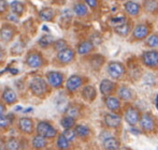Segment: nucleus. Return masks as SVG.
Segmentation results:
<instances>
[{
    "label": "nucleus",
    "instance_id": "423d86ee",
    "mask_svg": "<svg viewBox=\"0 0 158 150\" xmlns=\"http://www.w3.org/2000/svg\"><path fill=\"white\" fill-rule=\"evenodd\" d=\"M37 132L39 135L44 136L45 138H54L57 134L56 129L48 121H40L37 125Z\"/></svg>",
    "mask_w": 158,
    "mask_h": 150
},
{
    "label": "nucleus",
    "instance_id": "a211bd4d",
    "mask_svg": "<svg viewBox=\"0 0 158 150\" xmlns=\"http://www.w3.org/2000/svg\"><path fill=\"white\" fill-rule=\"evenodd\" d=\"M19 129L26 134H30L33 131V121L30 118L24 117L19 121Z\"/></svg>",
    "mask_w": 158,
    "mask_h": 150
},
{
    "label": "nucleus",
    "instance_id": "6e6552de",
    "mask_svg": "<svg viewBox=\"0 0 158 150\" xmlns=\"http://www.w3.org/2000/svg\"><path fill=\"white\" fill-rule=\"evenodd\" d=\"M30 90L35 96H42L46 92V83L41 77H35L30 83Z\"/></svg>",
    "mask_w": 158,
    "mask_h": 150
},
{
    "label": "nucleus",
    "instance_id": "3c124183",
    "mask_svg": "<svg viewBox=\"0 0 158 150\" xmlns=\"http://www.w3.org/2000/svg\"><path fill=\"white\" fill-rule=\"evenodd\" d=\"M46 150H53V149H46Z\"/></svg>",
    "mask_w": 158,
    "mask_h": 150
},
{
    "label": "nucleus",
    "instance_id": "bb28decb",
    "mask_svg": "<svg viewBox=\"0 0 158 150\" xmlns=\"http://www.w3.org/2000/svg\"><path fill=\"white\" fill-rule=\"evenodd\" d=\"M114 31L118 34L119 37H127L131 31V26H130V23L127 22V23L123 24L121 26H117V27L113 28Z\"/></svg>",
    "mask_w": 158,
    "mask_h": 150
},
{
    "label": "nucleus",
    "instance_id": "dca6fc26",
    "mask_svg": "<svg viewBox=\"0 0 158 150\" xmlns=\"http://www.w3.org/2000/svg\"><path fill=\"white\" fill-rule=\"evenodd\" d=\"M83 85V78L80 75H71L66 83V88L68 91L74 92Z\"/></svg>",
    "mask_w": 158,
    "mask_h": 150
},
{
    "label": "nucleus",
    "instance_id": "1a4fd4ad",
    "mask_svg": "<svg viewBox=\"0 0 158 150\" xmlns=\"http://www.w3.org/2000/svg\"><path fill=\"white\" fill-rule=\"evenodd\" d=\"M46 79L50 86L54 88H60L64 84V75L60 72L51 71L46 73Z\"/></svg>",
    "mask_w": 158,
    "mask_h": 150
},
{
    "label": "nucleus",
    "instance_id": "f8f14e48",
    "mask_svg": "<svg viewBox=\"0 0 158 150\" xmlns=\"http://www.w3.org/2000/svg\"><path fill=\"white\" fill-rule=\"evenodd\" d=\"M75 58V52L72 48H64V49L58 52L57 54V59H58L59 62L64 63V65H68V63L72 62Z\"/></svg>",
    "mask_w": 158,
    "mask_h": 150
},
{
    "label": "nucleus",
    "instance_id": "603ef678",
    "mask_svg": "<svg viewBox=\"0 0 158 150\" xmlns=\"http://www.w3.org/2000/svg\"><path fill=\"white\" fill-rule=\"evenodd\" d=\"M61 1H64V0H61Z\"/></svg>",
    "mask_w": 158,
    "mask_h": 150
},
{
    "label": "nucleus",
    "instance_id": "c756f323",
    "mask_svg": "<svg viewBox=\"0 0 158 150\" xmlns=\"http://www.w3.org/2000/svg\"><path fill=\"white\" fill-rule=\"evenodd\" d=\"M60 124L63 125L64 129H72L73 127H75V118L67 115V116H64L61 118Z\"/></svg>",
    "mask_w": 158,
    "mask_h": 150
},
{
    "label": "nucleus",
    "instance_id": "4be33fe9",
    "mask_svg": "<svg viewBox=\"0 0 158 150\" xmlns=\"http://www.w3.org/2000/svg\"><path fill=\"white\" fill-rule=\"evenodd\" d=\"M142 8L145 12L155 14L158 12V0H144Z\"/></svg>",
    "mask_w": 158,
    "mask_h": 150
},
{
    "label": "nucleus",
    "instance_id": "c9c22d12",
    "mask_svg": "<svg viewBox=\"0 0 158 150\" xmlns=\"http://www.w3.org/2000/svg\"><path fill=\"white\" fill-rule=\"evenodd\" d=\"M63 135L64 136V137L67 138V140H69V142H73V140H75V138L77 137V132H75L74 129H66L64 131Z\"/></svg>",
    "mask_w": 158,
    "mask_h": 150
},
{
    "label": "nucleus",
    "instance_id": "de8ad7c7",
    "mask_svg": "<svg viewBox=\"0 0 158 150\" xmlns=\"http://www.w3.org/2000/svg\"><path fill=\"white\" fill-rule=\"evenodd\" d=\"M155 102H156V107L158 109V94H157V97H156V100H155Z\"/></svg>",
    "mask_w": 158,
    "mask_h": 150
},
{
    "label": "nucleus",
    "instance_id": "58836bf2",
    "mask_svg": "<svg viewBox=\"0 0 158 150\" xmlns=\"http://www.w3.org/2000/svg\"><path fill=\"white\" fill-rule=\"evenodd\" d=\"M10 119L8 116H3V115H0V129H6L10 124Z\"/></svg>",
    "mask_w": 158,
    "mask_h": 150
},
{
    "label": "nucleus",
    "instance_id": "f3484780",
    "mask_svg": "<svg viewBox=\"0 0 158 150\" xmlns=\"http://www.w3.org/2000/svg\"><path fill=\"white\" fill-rule=\"evenodd\" d=\"M95 48V44L92 41H83L77 45V53L79 55H88L89 53H92Z\"/></svg>",
    "mask_w": 158,
    "mask_h": 150
},
{
    "label": "nucleus",
    "instance_id": "5701e85b",
    "mask_svg": "<svg viewBox=\"0 0 158 150\" xmlns=\"http://www.w3.org/2000/svg\"><path fill=\"white\" fill-rule=\"evenodd\" d=\"M73 12L75 13V15L80 17L86 16L88 13V9L86 3H83V2H77V3L73 6Z\"/></svg>",
    "mask_w": 158,
    "mask_h": 150
},
{
    "label": "nucleus",
    "instance_id": "a18cd8bd",
    "mask_svg": "<svg viewBox=\"0 0 158 150\" xmlns=\"http://www.w3.org/2000/svg\"><path fill=\"white\" fill-rule=\"evenodd\" d=\"M118 150H131V149L129 148V147H121Z\"/></svg>",
    "mask_w": 158,
    "mask_h": 150
},
{
    "label": "nucleus",
    "instance_id": "4468645a",
    "mask_svg": "<svg viewBox=\"0 0 158 150\" xmlns=\"http://www.w3.org/2000/svg\"><path fill=\"white\" fill-rule=\"evenodd\" d=\"M142 6L138 2L132 1V0H127L124 3V11L129 16H138L141 12Z\"/></svg>",
    "mask_w": 158,
    "mask_h": 150
},
{
    "label": "nucleus",
    "instance_id": "72a5a7b5",
    "mask_svg": "<svg viewBox=\"0 0 158 150\" xmlns=\"http://www.w3.org/2000/svg\"><path fill=\"white\" fill-rule=\"evenodd\" d=\"M51 44H54V39H53L52 36L50 34H44V36L41 37V39L39 40V45L41 47H48Z\"/></svg>",
    "mask_w": 158,
    "mask_h": 150
},
{
    "label": "nucleus",
    "instance_id": "ea45409f",
    "mask_svg": "<svg viewBox=\"0 0 158 150\" xmlns=\"http://www.w3.org/2000/svg\"><path fill=\"white\" fill-rule=\"evenodd\" d=\"M86 3V6H88V8L90 9H96L98 6V4H99V0H84Z\"/></svg>",
    "mask_w": 158,
    "mask_h": 150
},
{
    "label": "nucleus",
    "instance_id": "a878e982",
    "mask_svg": "<svg viewBox=\"0 0 158 150\" xmlns=\"http://www.w3.org/2000/svg\"><path fill=\"white\" fill-rule=\"evenodd\" d=\"M74 130L77 132V137H81V138H87L88 136L90 135V130L87 125H84V124H77L74 127Z\"/></svg>",
    "mask_w": 158,
    "mask_h": 150
},
{
    "label": "nucleus",
    "instance_id": "393cba45",
    "mask_svg": "<svg viewBox=\"0 0 158 150\" xmlns=\"http://www.w3.org/2000/svg\"><path fill=\"white\" fill-rule=\"evenodd\" d=\"M13 36H14V30L13 28H11L10 26H3L0 30V37L3 41L9 42L12 40Z\"/></svg>",
    "mask_w": 158,
    "mask_h": 150
},
{
    "label": "nucleus",
    "instance_id": "412c9836",
    "mask_svg": "<svg viewBox=\"0 0 158 150\" xmlns=\"http://www.w3.org/2000/svg\"><path fill=\"white\" fill-rule=\"evenodd\" d=\"M96 94H97L96 93V89L94 86H92V85L85 86V87L83 88V90H82V97H83L86 101H88V102H92V101L95 100Z\"/></svg>",
    "mask_w": 158,
    "mask_h": 150
},
{
    "label": "nucleus",
    "instance_id": "2f4dec72",
    "mask_svg": "<svg viewBox=\"0 0 158 150\" xmlns=\"http://www.w3.org/2000/svg\"><path fill=\"white\" fill-rule=\"evenodd\" d=\"M56 144H57V147H58L60 150H68L69 148H70V142L64 137L63 134L58 136Z\"/></svg>",
    "mask_w": 158,
    "mask_h": 150
},
{
    "label": "nucleus",
    "instance_id": "49530a36",
    "mask_svg": "<svg viewBox=\"0 0 158 150\" xmlns=\"http://www.w3.org/2000/svg\"><path fill=\"white\" fill-rule=\"evenodd\" d=\"M31 111H32V109H25V111H24V112H29Z\"/></svg>",
    "mask_w": 158,
    "mask_h": 150
},
{
    "label": "nucleus",
    "instance_id": "f03ea898",
    "mask_svg": "<svg viewBox=\"0 0 158 150\" xmlns=\"http://www.w3.org/2000/svg\"><path fill=\"white\" fill-rule=\"evenodd\" d=\"M106 71L110 77L115 81H119L126 75V68L119 61H110L106 67Z\"/></svg>",
    "mask_w": 158,
    "mask_h": 150
},
{
    "label": "nucleus",
    "instance_id": "f704fd0d",
    "mask_svg": "<svg viewBox=\"0 0 158 150\" xmlns=\"http://www.w3.org/2000/svg\"><path fill=\"white\" fill-rule=\"evenodd\" d=\"M6 149L8 150H19V143L16 138L14 137H11L6 140Z\"/></svg>",
    "mask_w": 158,
    "mask_h": 150
},
{
    "label": "nucleus",
    "instance_id": "4c0bfd02",
    "mask_svg": "<svg viewBox=\"0 0 158 150\" xmlns=\"http://www.w3.org/2000/svg\"><path fill=\"white\" fill-rule=\"evenodd\" d=\"M53 45H54V49L57 50V52H60V50L68 47V46H67V41H64V40H58V41L55 42Z\"/></svg>",
    "mask_w": 158,
    "mask_h": 150
},
{
    "label": "nucleus",
    "instance_id": "9d476101",
    "mask_svg": "<svg viewBox=\"0 0 158 150\" xmlns=\"http://www.w3.org/2000/svg\"><path fill=\"white\" fill-rule=\"evenodd\" d=\"M104 104H106V109L112 112H117L118 111H121V109H122L121 99L115 96L104 97Z\"/></svg>",
    "mask_w": 158,
    "mask_h": 150
},
{
    "label": "nucleus",
    "instance_id": "e433bc0d",
    "mask_svg": "<svg viewBox=\"0 0 158 150\" xmlns=\"http://www.w3.org/2000/svg\"><path fill=\"white\" fill-rule=\"evenodd\" d=\"M66 112L68 116L73 117V118H77V117H79V115H80V109H77V106H74V105H71V106H69L68 109H66Z\"/></svg>",
    "mask_w": 158,
    "mask_h": 150
},
{
    "label": "nucleus",
    "instance_id": "7ed1b4c3",
    "mask_svg": "<svg viewBox=\"0 0 158 150\" xmlns=\"http://www.w3.org/2000/svg\"><path fill=\"white\" fill-rule=\"evenodd\" d=\"M124 119L130 127H135L140 122L141 119V114L139 109H135L132 105H127L124 109Z\"/></svg>",
    "mask_w": 158,
    "mask_h": 150
},
{
    "label": "nucleus",
    "instance_id": "09e8293b",
    "mask_svg": "<svg viewBox=\"0 0 158 150\" xmlns=\"http://www.w3.org/2000/svg\"><path fill=\"white\" fill-rule=\"evenodd\" d=\"M1 58H2V52H1V49H0V60H1Z\"/></svg>",
    "mask_w": 158,
    "mask_h": 150
},
{
    "label": "nucleus",
    "instance_id": "cd10ccee",
    "mask_svg": "<svg viewBox=\"0 0 158 150\" xmlns=\"http://www.w3.org/2000/svg\"><path fill=\"white\" fill-rule=\"evenodd\" d=\"M128 22V19H127V16L124 14H119V15H115V16L111 17L110 19V25L112 26L113 28L117 27V26H121L123 25V24H125Z\"/></svg>",
    "mask_w": 158,
    "mask_h": 150
},
{
    "label": "nucleus",
    "instance_id": "2eb2a0df",
    "mask_svg": "<svg viewBox=\"0 0 158 150\" xmlns=\"http://www.w3.org/2000/svg\"><path fill=\"white\" fill-rule=\"evenodd\" d=\"M102 147L104 150H118L121 148V142L115 136L108 135L102 140Z\"/></svg>",
    "mask_w": 158,
    "mask_h": 150
},
{
    "label": "nucleus",
    "instance_id": "aec40b11",
    "mask_svg": "<svg viewBox=\"0 0 158 150\" xmlns=\"http://www.w3.org/2000/svg\"><path fill=\"white\" fill-rule=\"evenodd\" d=\"M2 100H3L6 104L11 105V104H13V103L16 102L17 97H16V94H15V92L13 91V89H11V88L8 87L3 90V93H2Z\"/></svg>",
    "mask_w": 158,
    "mask_h": 150
},
{
    "label": "nucleus",
    "instance_id": "0eeeda50",
    "mask_svg": "<svg viewBox=\"0 0 158 150\" xmlns=\"http://www.w3.org/2000/svg\"><path fill=\"white\" fill-rule=\"evenodd\" d=\"M103 123L109 129H116L122 124V116L117 112H106L103 116Z\"/></svg>",
    "mask_w": 158,
    "mask_h": 150
},
{
    "label": "nucleus",
    "instance_id": "8fccbe9b",
    "mask_svg": "<svg viewBox=\"0 0 158 150\" xmlns=\"http://www.w3.org/2000/svg\"><path fill=\"white\" fill-rule=\"evenodd\" d=\"M119 1H126V0H119Z\"/></svg>",
    "mask_w": 158,
    "mask_h": 150
},
{
    "label": "nucleus",
    "instance_id": "20e7f679",
    "mask_svg": "<svg viewBox=\"0 0 158 150\" xmlns=\"http://www.w3.org/2000/svg\"><path fill=\"white\" fill-rule=\"evenodd\" d=\"M139 123L141 130L146 133H152L156 130V120H155L154 116L150 112H145V114L141 115V119H140Z\"/></svg>",
    "mask_w": 158,
    "mask_h": 150
},
{
    "label": "nucleus",
    "instance_id": "ddd939ff",
    "mask_svg": "<svg viewBox=\"0 0 158 150\" xmlns=\"http://www.w3.org/2000/svg\"><path fill=\"white\" fill-rule=\"evenodd\" d=\"M117 97L121 100L125 101V102H130L135 99V92L133 91L131 88L127 87V86H121L117 89Z\"/></svg>",
    "mask_w": 158,
    "mask_h": 150
},
{
    "label": "nucleus",
    "instance_id": "6ab92c4d",
    "mask_svg": "<svg viewBox=\"0 0 158 150\" xmlns=\"http://www.w3.org/2000/svg\"><path fill=\"white\" fill-rule=\"evenodd\" d=\"M26 62L30 68H39L42 65V57L38 53H30L26 58Z\"/></svg>",
    "mask_w": 158,
    "mask_h": 150
},
{
    "label": "nucleus",
    "instance_id": "473e14b6",
    "mask_svg": "<svg viewBox=\"0 0 158 150\" xmlns=\"http://www.w3.org/2000/svg\"><path fill=\"white\" fill-rule=\"evenodd\" d=\"M11 9H12L14 14L22 15L24 13V10H25V6H24V4L22 3V2L15 0V1L11 2Z\"/></svg>",
    "mask_w": 158,
    "mask_h": 150
},
{
    "label": "nucleus",
    "instance_id": "a19ab883",
    "mask_svg": "<svg viewBox=\"0 0 158 150\" xmlns=\"http://www.w3.org/2000/svg\"><path fill=\"white\" fill-rule=\"evenodd\" d=\"M6 8H8V3L6 0H0V13L6 12Z\"/></svg>",
    "mask_w": 158,
    "mask_h": 150
},
{
    "label": "nucleus",
    "instance_id": "39448f33",
    "mask_svg": "<svg viewBox=\"0 0 158 150\" xmlns=\"http://www.w3.org/2000/svg\"><path fill=\"white\" fill-rule=\"evenodd\" d=\"M151 34V27L148 24H138L135 26L132 32H131V37H132V41H142V40L146 39Z\"/></svg>",
    "mask_w": 158,
    "mask_h": 150
},
{
    "label": "nucleus",
    "instance_id": "79ce46f5",
    "mask_svg": "<svg viewBox=\"0 0 158 150\" xmlns=\"http://www.w3.org/2000/svg\"><path fill=\"white\" fill-rule=\"evenodd\" d=\"M0 150H6V145L3 140H0Z\"/></svg>",
    "mask_w": 158,
    "mask_h": 150
},
{
    "label": "nucleus",
    "instance_id": "9b49d317",
    "mask_svg": "<svg viewBox=\"0 0 158 150\" xmlns=\"http://www.w3.org/2000/svg\"><path fill=\"white\" fill-rule=\"evenodd\" d=\"M115 89H116V84L113 81H111V79H102L99 85L100 93L103 97L112 96Z\"/></svg>",
    "mask_w": 158,
    "mask_h": 150
},
{
    "label": "nucleus",
    "instance_id": "7c9ffc66",
    "mask_svg": "<svg viewBox=\"0 0 158 150\" xmlns=\"http://www.w3.org/2000/svg\"><path fill=\"white\" fill-rule=\"evenodd\" d=\"M39 15H40V17H41V19H43V21H45V22L52 21L53 17H54V11L51 8H45L40 11Z\"/></svg>",
    "mask_w": 158,
    "mask_h": 150
},
{
    "label": "nucleus",
    "instance_id": "37998d69",
    "mask_svg": "<svg viewBox=\"0 0 158 150\" xmlns=\"http://www.w3.org/2000/svg\"><path fill=\"white\" fill-rule=\"evenodd\" d=\"M6 112V106L3 104L0 103V115H3V112Z\"/></svg>",
    "mask_w": 158,
    "mask_h": 150
},
{
    "label": "nucleus",
    "instance_id": "b1692460",
    "mask_svg": "<svg viewBox=\"0 0 158 150\" xmlns=\"http://www.w3.org/2000/svg\"><path fill=\"white\" fill-rule=\"evenodd\" d=\"M32 147L35 149L37 150H41L43 148H45L46 145H48V143H46V138L44 137V136H41L38 134L37 136H35V137L32 138Z\"/></svg>",
    "mask_w": 158,
    "mask_h": 150
},
{
    "label": "nucleus",
    "instance_id": "c03bdc74",
    "mask_svg": "<svg viewBox=\"0 0 158 150\" xmlns=\"http://www.w3.org/2000/svg\"><path fill=\"white\" fill-rule=\"evenodd\" d=\"M9 19H10V21H13V22L19 21V18H17L16 16H13V15H9Z\"/></svg>",
    "mask_w": 158,
    "mask_h": 150
},
{
    "label": "nucleus",
    "instance_id": "f257e3e1",
    "mask_svg": "<svg viewBox=\"0 0 158 150\" xmlns=\"http://www.w3.org/2000/svg\"><path fill=\"white\" fill-rule=\"evenodd\" d=\"M141 62L146 68L152 70L158 69V50L157 49H148L144 50L141 55Z\"/></svg>",
    "mask_w": 158,
    "mask_h": 150
},
{
    "label": "nucleus",
    "instance_id": "c85d7f7f",
    "mask_svg": "<svg viewBox=\"0 0 158 150\" xmlns=\"http://www.w3.org/2000/svg\"><path fill=\"white\" fill-rule=\"evenodd\" d=\"M145 45L152 49L158 48V34H152L145 39Z\"/></svg>",
    "mask_w": 158,
    "mask_h": 150
}]
</instances>
